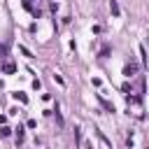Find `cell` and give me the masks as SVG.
Returning <instances> with one entry per match:
<instances>
[{
    "label": "cell",
    "instance_id": "1",
    "mask_svg": "<svg viewBox=\"0 0 149 149\" xmlns=\"http://www.w3.org/2000/svg\"><path fill=\"white\" fill-rule=\"evenodd\" d=\"M0 70H2V72H5V74H12V72H14V70H16V65H14V63H12V61H7V63H2V68H0Z\"/></svg>",
    "mask_w": 149,
    "mask_h": 149
},
{
    "label": "cell",
    "instance_id": "2",
    "mask_svg": "<svg viewBox=\"0 0 149 149\" xmlns=\"http://www.w3.org/2000/svg\"><path fill=\"white\" fill-rule=\"evenodd\" d=\"M98 102H100V105H102V107H105L107 112H114V105H112V102H107V100H105L102 95H98Z\"/></svg>",
    "mask_w": 149,
    "mask_h": 149
},
{
    "label": "cell",
    "instance_id": "3",
    "mask_svg": "<svg viewBox=\"0 0 149 149\" xmlns=\"http://www.w3.org/2000/svg\"><path fill=\"white\" fill-rule=\"evenodd\" d=\"M135 72H137L135 65H126V68H123V74H126V77H135Z\"/></svg>",
    "mask_w": 149,
    "mask_h": 149
},
{
    "label": "cell",
    "instance_id": "4",
    "mask_svg": "<svg viewBox=\"0 0 149 149\" xmlns=\"http://www.w3.org/2000/svg\"><path fill=\"white\" fill-rule=\"evenodd\" d=\"M109 9H112L114 16H119V5H116V0H109Z\"/></svg>",
    "mask_w": 149,
    "mask_h": 149
},
{
    "label": "cell",
    "instance_id": "5",
    "mask_svg": "<svg viewBox=\"0 0 149 149\" xmlns=\"http://www.w3.org/2000/svg\"><path fill=\"white\" fill-rule=\"evenodd\" d=\"M14 98H16V100H21L23 105L28 102V95H26V93H14Z\"/></svg>",
    "mask_w": 149,
    "mask_h": 149
},
{
    "label": "cell",
    "instance_id": "6",
    "mask_svg": "<svg viewBox=\"0 0 149 149\" xmlns=\"http://www.w3.org/2000/svg\"><path fill=\"white\" fill-rule=\"evenodd\" d=\"M121 91H123V93H133V88H130V84H123V86H121Z\"/></svg>",
    "mask_w": 149,
    "mask_h": 149
},
{
    "label": "cell",
    "instance_id": "7",
    "mask_svg": "<svg viewBox=\"0 0 149 149\" xmlns=\"http://www.w3.org/2000/svg\"><path fill=\"white\" fill-rule=\"evenodd\" d=\"M9 133H12V130H9V128H7V126H5V128H2V130H0V135H2V137H7V135H9Z\"/></svg>",
    "mask_w": 149,
    "mask_h": 149
},
{
    "label": "cell",
    "instance_id": "8",
    "mask_svg": "<svg viewBox=\"0 0 149 149\" xmlns=\"http://www.w3.org/2000/svg\"><path fill=\"white\" fill-rule=\"evenodd\" d=\"M0 54H2V56H5V54H7V47H5V44H2V47H0Z\"/></svg>",
    "mask_w": 149,
    "mask_h": 149
}]
</instances>
